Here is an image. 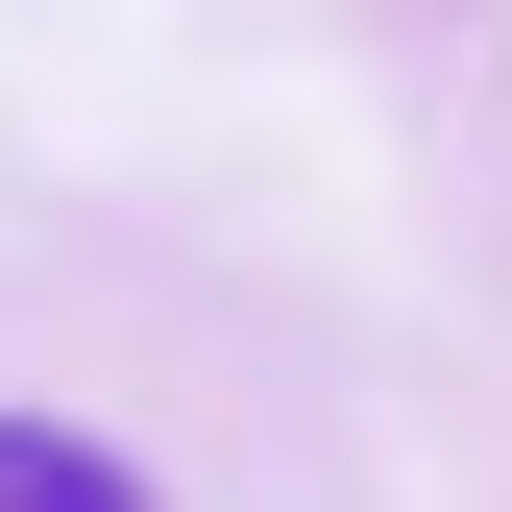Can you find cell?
Segmentation results:
<instances>
[{"instance_id":"obj_1","label":"cell","mask_w":512,"mask_h":512,"mask_svg":"<svg viewBox=\"0 0 512 512\" xmlns=\"http://www.w3.org/2000/svg\"><path fill=\"white\" fill-rule=\"evenodd\" d=\"M0 512H147V464L74 439V415H0Z\"/></svg>"}]
</instances>
